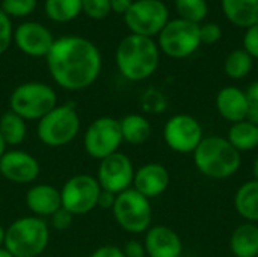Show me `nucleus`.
Returning a JSON list of instances; mask_svg holds the SVG:
<instances>
[{
    "mask_svg": "<svg viewBox=\"0 0 258 257\" xmlns=\"http://www.w3.org/2000/svg\"><path fill=\"white\" fill-rule=\"evenodd\" d=\"M45 58L53 80L67 91H82L91 86L98 79L103 65L100 50L82 36L54 39Z\"/></svg>",
    "mask_w": 258,
    "mask_h": 257,
    "instance_id": "nucleus-1",
    "label": "nucleus"
},
{
    "mask_svg": "<svg viewBox=\"0 0 258 257\" xmlns=\"http://www.w3.org/2000/svg\"><path fill=\"white\" fill-rule=\"evenodd\" d=\"M160 61L159 45L153 38L141 35H127L116 47L115 62L122 74L130 82H142L151 77Z\"/></svg>",
    "mask_w": 258,
    "mask_h": 257,
    "instance_id": "nucleus-2",
    "label": "nucleus"
},
{
    "mask_svg": "<svg viewBox=\"0 0 258 257\" xmlns=\"http://www.w3.org/2000/svg\"><path fill=\"white\" fill-rule=\"evenodd\" d=\"M192 155L197 170L203 176L215 180H224L234 176L242 164L240 153L228 139L216 135L203 138Z\"/></svg>",
    "mask_w": 258,
    "mask_h": 257,
    "instance_id": "nucleus-3",
    "label": "nucleus"
},
{
    "mask_svg": "<svg viewBox=\"0 0 258 257\" xmlns=\"http://www.w3.org/2000/svg\"><path fill=\"white\" fill-rule=\"evenodd\" d=\"M50 242V230L45 220L21 217L5 230L3 247L14 257L41 256Z\"/></svg>",
    "mask_w": 258,
    "mask_h": 257,
    "instance_id": "nucleus-4",
    "label": "nucleus"
},
{
    "mask_svg": "<svg viewBox=\"0 0 258 257\" xmlns=\"http://www.w3.org/2000/svg\"><path fill=\"white\" fill-rule=\"evenodd\" d=\"M57 106L56 91L42 82L18 85L9 97V111L26 121H39Z\"/></svg>",
    "mask_w": 258,
    "mask_h": 257,
    "instance_id": "nucleus-5",
    "label": "nucleus"
},
{
    "mask_svg": "<svg viewBox=\"0 0 258 257\" xmlns=\"http://www.w3.org/2000/svg\"><path fill=\"white\" fill-rule=\"evenodd\" d=\"M80 132V117L73 103L57 105L38 121L36 135L47 147H63Z\"/></svg>",
    "mask_w": 258,
    "mask_h": 257,
    "instance_id": "nucleus-6",
    "label": "nucleus"
},
{
    "mask_svg": "<svg viewBox=\"0 0 258 257\" xmlns=\"http://www.w3.org/2000/svg\"><path fill=\"white\" fill-rule=\"evenodd\" d=\"M112 214L116 224L127 233L141 235L151 227V203L133 188L116 195Z\"/></svg>",
    "mask_w": 258,
    "mask_h": 257,
    "instance_id": "nucleus-7",
    "label": "nucleus"
},
{
    "mask_svg": "<svg viewBox=\"0 0 258 257\" xmlns=\"http://www.w3.org/2000/svg\"><path fill=\"white\" fill-rule=\"evenodd\" d=\"M201 45L200 24L177 18L169 20L159 33V50L172 59H184Z\"/></svg>",
    "mask_w": 258,
    "mask_h": 257,
    "instance_id": "nucleus-8",
    "label": "nucleus"
},
{
    "mask_svg": "<svg viewBox=\"0 0 258 257\" xmlns=\"http://www.w3.org/2000/svg\"><path fill=\"white\" fill-rule=\"evenodd\" d=\"M101 186L94 176L77 174L70 177L60 189L62 208L71 215H86L98 208Z\"/></svg>",
    "mask_w": 258,
    "mask_h": 257,
    "instance_id": "nucleus-9",
    "label": "nucleus"
},
{
    "mask_svg": "<svg viewBox=\"0 0 258 257\" xmlns=\"http://www.w3.org/2000/svg\"><path fill=\"white\" fill-rule=\"evenodd\" d=\"M124 20L133 35L153 38L169 21V11L162 0H136L125 12Z\"/></svg>",
    "mask_w": 258,
    "mask_h": 257,
    "instance_id": "nucleus-10",
    "label": "nucleus"
},
{
    "mask_svg": "<svg viewBox=\"0 0 258 257\" xmlns=\"http://www.w3.org/2000/svg\"><path fill=\"white\" fill-rule=\"evenodd\" d=\"M119 120L113 117L95 118L83 135V147L88 156L103 161L118 151L122 144Z\"/></svg>",
    "mask_w": 258,
    "mask_h": 257,
    "instance_id": "nucleus-11",
    "label": "nucleus"
},
{
    "mask_svg": "<svg viewBox=\"0 0 258 257\" xmlns=\"http://www.w3.org/2000/svg\"><path fill=\"white\" fill-rule=\"evenodd\" d=\"M203 138L204 133L200 121L186 114L171 117L163 127V139L166 145L180 155L194 153Z\"/></svg>",
    "mask_w": 258,
    "mask_h": 257,
    "instance_id": "nucleus-12",
    "label": "nucleus"
},
{
    "mask_svg": "<svg viewBox=\"0 0 258 257\" xmlns=\"http://www.w3.org/2000/svg\"><path fill=\"white\" fill-rule=\"evenodd\" d=\"M135 171L132 159L127 155L116 151L100 161L95 179L103 191L118 195L133 186Z\"/></svg>",
    "mask_w": 258,
    "mask_h": 257,
    "instance_id": "nucleus-13",
    "label": "nucleus"
},
{
    "mask_svg": "<svg viewBox=\"0 0 258 257\" xmlns=\"http://www.w3.org/2000/svg\"><path fill=\"white\" fill-rule=\"evenodd\" d=\"M0 171L2 177L15 183L26 185L33 183L39 176V162L30 153L23 150L6 151L0 158Z\"/></svg>",
    "mask_w": 258,
    "mask_h": 257,
    "instance_id": "nucleus-14",
    "label": "nucleus"
},
{
    "mask_svg": "<svg viewBox=\"0 0 258 257\" xmlns=\"http://www.w3.org/2000/svg\"><path fill=\"white\" fill-rule=\"evenodd\" d=\"M14 41L24 55L32 58L47 56L54 42L50 30L35 21L20 24L14 33Z\"/></svg>",
    "mask_w": 258,
    "mask_h": 257,
    "instance_id": "nucleus-15",
    "label": "nucleus"
},
{
    "mask_svg": "<svg viewBox=\"0 0 258 257\" xmlns=\"http://www.w3.org/2000/svg\"><path fill=\"white\" fill-rule=\"evenodd\" d=\"M169 182L171 176L166 167H163L162 164L150 162L135 171L132 188L144 197H147L148 200H151L162 195L168 189Z\"/></svg>",
    "mask_w": 258,
    "mask_h": 257,
    "instance_id": "nucleus-16",
    "label": "nucleus"
},
{
    "mask_svg": "<svg viewBox=\"0 0 258 257\" xmlns=\"http://www.w3.org/2000/svg\"><path fill=\"white\" fill-rule=\"evenodd\" d=\"M144 247L147 257H180L183 244L180 236L166 226H153L145 232Z\"/></svg>",
    "mask_w": 258,
    "mask_h": 257,
    "instance_id": "nucleus-17",
    "label": "nucleus"
},
{
    "mask_svg": "<svg viewBox=\"0 0 258 257\" xmlns=\"http://www.w3.org/2000/svg\"><path fill=\"white\" fill-rule=\"evenodd\" d=\"M26 206L38 218H48L62 208L60 191L47 183H38L26 192Z\"/></svg>",
    "mask_w": 258,
    "mask_h": 257,
    "instance_id": "nucleus-18",
    "label": "nucleus"
},
{
    "mask_svg": "<svg viewBox=\"0 0 258 257\" xmlns=\"http://www.w3.org/2000/svg\"><path fill=\"white\" fill-rule=\"evenodd\" d=\"M216 109L224 120L233 124L246 120L249 112V103L246 100L245 91L236 86L222 88L216 95Z\"/></svg>",
    "mask_w": 258,
    "mask_h": 257,
    "instance_id": "nucleus-19",
    "label": "nucleus"
},
{
    "mask_svg": "<svg viewBox=\"0 0 258 257\" xmlns=\"http://www.w3.org/2000/svg\"><path fill=\"white\" fill-rule=\"evenodd\" d=\"M224 15L237 27H251L258 23V0H221Z\"/></svg>",
    "mask_w": 258,
    "mask_h": 257,
    "instance_id": "nucleus-20",
    "label": "nucleus"
},
{
    "mask_svg": "<svg viewBox=\"0 0 258 257\" xmlns=\"http://www.w3.org/2000/svg\"><path fill=\"white\" fill-rule=\"evenodd\" d=\"M230 250L234 257L258 256V226L243 223L234 229L230 238Z\"/></svg>",
    "mask_w": 258,
    "mask_h": 257,
    "instance_id": "nucleus-21",
    "label": "nucleus"
},
{
    "mask_svg": "<svg viewBox=\"0 0 258 257\" xmlns=\"http://www.w3.org/2000/svg\"><path fill=\"white\" fill-rule=\"evenodd\" d=\"M122 141L132 145H142L151 136V124L150 121L139 114H128L119 120Z\"/></svg>",
    "mask_w": 258,
    "mask_h": 257,
    "instance_id": "nucleus-22",
    "label": "nucleus"
},
{
    "mask_svg": "<svg viewBox=\"0 0 258 257\" xmlns=\"http://www.w3.org/2000/svg\"><path fill=\"white\" fill-rule=\"evenodd\" d=\"M234 208L246 223H258V180L243 183L234 195Z\"/></svg>",
    "mask_w": 258,
    "mask_h": 257,
    "instance_id": "nucleus-23",
    "label": "nucleus"
},
{
    "mask_svg": "<svg viewBox=\"0 0 258 257\" xmlns=\"http://www.w3.org/2000/svg\"><path fill=\"white\" fill-rule=\"evenodd\" d=\"M228 142L239 151H252L258 147V126L243 120L231 124L227 136Z\"/></svg>",
    "mask_w": 258,
    "mask_h": 257,
    "instance_id": "nucleus-24",
    "label": "nucleus"
},
{
    "mask_svg": "<svg viewBox=\"0 0 258 257\" xmlns=\"http://www.w3.org/2000/svg\"><path fill=\"white\" fill-rule=\"evenodd\" d=\"M0 135L6 145H20L21 142H24L27 136L26 120H23L12 111H6L0 117Z\"/></svg>",
    "mask_w": 258,
    "mask_h": 257,
    "instance_id": "nucleus-25",
    "label": "nucleus"
},
{
    "mask_svg": "<svg viewBox=\"0 0 258 257\" xmlns=\"http://www.w3.org/2000/svg\"><path fill=\"white\" fill-rule=\"evenodd\" d=\"M252 59L254 58L245 48H236L230 52L224 62L225 74L234 80L245 79L252 70Z\"/></svg>",
    "mask_w": 258,
    "mask_h": 257,
    "instance_id": "nucleus-26",
    "label": "nucleus"
},
{
    "mask_svg": "<svg viewBox=\"0 0 258 257\" xmlns=\"http://www.w3.org/2000/svg\"><path fill=\"white\" fill-rule=\"evenodd\" d=\"M82 12V0H45V14L56 23H68Z\"/></svg>",
    "mask_w": 258,
    "mask_h": 257,
    "instance_id": "nucleus-27",
    "label": "nucleus"
},
{
    "mask_svg": "<svg viewBox=\"0 0 258 257\" xmlns=\"http://www.w3.org/2000/svg\"><path fill=\"white\" fill-rule=\"evenodd\" d=\"M175 9L178 18L195 24H200L203 20H206L209 12L206 0H175Z\"/></svg>",
    "mask_w": 258,
    "mask_h": 257,
    "instance_id": "nucleus-28",
    "label": "nucleus"
},
{
    "mask_svg": "<svg viewBox=\"0 0 258 257\" xmlns=\"http://www.w3.org/2000/svg\"><path fill=\"white\" fill-rule=\"evenodd\" d=\"M36 8V0H3L2 11L8 17H26Z\"/></svg>",
    "mask_w": 258,
    "mask_h": 257,
    "instance_id": "nucleus-29",
    "label": "nucleus"
},
{
    "mask_svg": "<svg viewBox=\"0 0 258 257\" xmlns=\"http://www.w3.org/2000/svg\"><path fill=\"white\" fill-rule=\"evenodd\" d=\"M82 11L94 20H103L110 12V0H82Z\"/></svg>",
    "mask_w": 258,
    "mask_h": 257,
    "instance_id": "nucleus-30",
    "label": "nucleus"
},
{
    "mask_svg": "<svg viewBox=\"0 0 258 257\" xmlns=\"http://www.w3.org/2000/svg\"><path fill=\"white\" fill-rule=\"evenodd\" d=\"M12 41V23L9 17L0 9V55L5 53Z\"/></svg>",
    "mask_w": 258,
    "mask_h": 257,
    "instance_id": "nucleus-31",
    "label": "nucleus"
},
{
    "mask_svg": "<svg viewBox=\"0 0 258 257\" xmlns=\"http://www.w3.org/2000/svg\"><path fill=\"white\" fill-rule=\"evenodd\" d=\"M222 36V30L216 23L200 24V39L201 44H216Z\"/></svg>",
    "mask_w": 258,
    "mask_h": 257,
    "instance_id": "nucleus-32",
    "label": "nucleus"
},
{
    "mask_svg": "<svg viewBox=\"0 0 258 257\" xmlns=\"http://www.w3.org/2000/svg\"><path fill=\"white\" fill-rule=\"evenodd\" d=\"M73 220H74V215H71L68 211H65L63 208H60L59 211H56L51 217H50V223H51V227L59 230V232H63V230H68L73 224Z\"/></svg>",
    "mask_w": 258,
    "mask_h": 257,
    "instance_id": "nucleus-33",
    "label": "nucleus"
},
{
    "mask_svg": "<svg viewBox=\"0 0 258 257\" xmlns=\"http://www.w3.org/2000/svg\"><path fill=\"white\" fill-rule=\"evenodd\" d=\"M243 48L252 58L258 59V23L246 29V32L243 35Z\"/></svg>",
    "mask_w": 258,
    "mask_h": 257,
    "instance_id": "nucleus-34",
    "label": "nucleus"
},
{
    "mask_svg": "<svg viewBox=\"0 0 258 257\" xmlns=\"http://www.w3.org/2000/svg\"><path fill=\"white\" fill-rule=\"evenodd\" d=\"M122 253L125 257H147L144 242H139V241H128L124 245Z\"/></svg>",
    "mask_w": 258,
    "mask_h": 257,
    "instance_id": "nucleus-35",
    "label": "nucleus"
},
{
    "mask_svg": "<svg viewBox=\"0 0 258 257\" xmlns=\"http://www.w3.org/2000/svg\"><path fill=\"white\" fill-rule=\"evenodd\" d=\"M89 257H125L122 253V248L116 245H101L98 247Z\"/></svg>",
    "mask_w": 258,
    "mask_h": 257,
    "instance_id": "nucleus-36",
    "label": "nucleus"
},
{
    "mask_svg": "<svg viewBox=\"0 0 258 257\" xmlns=\"http://www.w3.org/2000/svg\"><path fill=\"white\" fill-rule=\"evenodd\" d=\"M245 95H246V100L249 103V108L258 111V80L257 82H252L248 86V89L245 91Z\"/></svg>",
    "mask_w": 258,
    "mask_h": 257,
    "instance_id": "nucleus-37",
    "label": "nucleus"
},
{
    "mask_svg": "<svg viewBox=\"0 0 258 257\" xmlns=\"http://www.w3.org/2000/svg\"><path fill=\"white\" fill-rule=\"evenodd\" d=\"M115 198H116V195H113V194L101 189V194H100V198H98V208H101V209H110L112 211V208L115 204Z\"/></svg>",
    "mask_w": 258,
    "mask_h": 257,
    "instance_id": "nucleus-38",
    "label": "nucleus"
},
{
    "mask_svg": "<svg viewBox=\"0 0 258 257\" xmlns=\"http://www.w3.org/2000/svg\"><path fill=\"white\" fill-rule=\"evenodd\" d=\"M132 3H133V0H110V11L125 15V12L130 9Z\"/></svg>",
    "mask_w": 258,
    "mask_h": 257,
    "instance_id": "nucleus-39",
    "label": "nucleus"
},
{
    "mask_svg": "<svg viewBox=\"0 0 258 257\" xmlns=\"http://www.w3.org/2000/svg\"><path fill=\"white\" fill-rule=\"evenodd\" d=\"M252 174H254V180H258V155L252 164Z\"/></svg>",
    "mask_w": 258,
    "mask_h": 257,
    "instance_id": "nucleus-40",
    "label": "nucleus"
},
{
    "mask_svg": "<svg viewBox=\"0 0 258 257\" xmlns=\"http://www.w3.org/2000/svg\"><path fill=\"white\" fill-rule=\"evenodd\" d=\"M6 144H5V141H3V138H2V135H0V158L6 153Z\"/></svg>",
    "mask_w": 258,
    "mask_h": 257,
    "instance_id": "nucleus-41",
    "label": "nucleus"
},
{
    "mask_svg": "<svg viewBox=\"0 0 258 257\" xmlns=\"http://www.w3.org/2000/svg\"><path fill=\"white\" fill-rule=\"evenodd\" d=\"M5 227L0 224V247H3V242H5Z\"/></svg>",
    "mask_w": 258,
    "mask_h": 257,
    "instance_id": "nucleus-42",
    "label": "nucleus"
},
{
    "mask_svg": "<svg viewBox=\"0 0 258 257\" xmlns=\"http://www.w3.org/2000/svg\"><path fill=\"white\" fill-rule=\"evenodd\" d=\"M0 257H14L5 247H0Z\"/></svg>",
    "mask_w": 258,
    "mask_h": 257,
    "instance_id": "nucleus-43",
    "label": "nucleus"
},
{
    "mask_svg": "<svg viewBox=\"0 0 258 257\" xmlns=\"http://www.w3.org/2000/svg\"><path fill=\"white\" fill-rule=\"evenodd\" d=\"M0 179H2V171H0Z\"/></svg>",
    "mask_w": 258,
    "mask_h": 257,
    "instance_id": "nucleus-44",
    "label": "nucleus"
},
{
    "mask_svg": "<svg viewBox=\"0 0 258 257\" xmlns=\"http://www.w3.org/2000/svg\"><path fill=\"white\" fill-rule=\"evenodd\" d=\"M257 71H258V65H257Z\"/></svg>",
    "mask_w": 258,
    "mask_h": 257,
    "instance_id": "nucleus-45",
    "label": "nucleus"
},
{
    "mask_svg": "<svg viewBox=\"0 0 258 257\" xmlns=\"http://www.w3.org/2000/svg\"><path fill=\"white\" fill-rule=\"evenodd\" d=\"M257 257H258V256H257Z\"/></svg>",
    "mask_w": 258,
    "mask_h": 257,
    "instance_id": "nucleus-46",
    "label": "nucleus"
}]
</instances>
